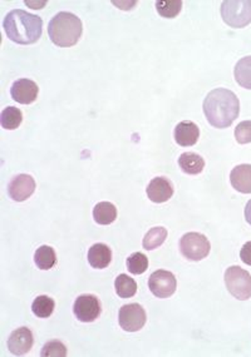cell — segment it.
I'll return each mask as SVG.
<instances>
[{
  "label": "cell",
  "instance_id": "277c9868",
  "mask_svg": "<svg viewBox=\"0 0 251 357\" xmlns=\"http://www.w3.org/2000/svg\"><path fill=\"white\" fill-rule=\"evenodd\" d=\"M224 22L231 28H244L251 23L250 0H226L222 4Z\"/></svg>",
  "mask_w": 251,
  "mask_h": 357
},
{
  "label": "cell",
  "instance_id": "7402d4cb",
  "mask_svg": "<svg viewBox=\"0 0 251 357\" xmlns=\"http://www.w3.org/2000/svg\"><path fill=\"white\" fill-rule=\"evenodd\" d=\"M54 307H56V302L52 297L40 295L33 301L32 311L39 319H47V317H51V315L54 311Z\"/></svg>",
  "mask_w": 251,
  "mask_h": 357
},
{
  "label": "cell",
  "instance_id": "4dcf8cb0",
  "mask_svg": "<svg viewBox=\"0 0 251 357\" xmlns=\"http://www.w3.org/2000/svg\"><path fill=\"white\" fill-rule=\"evenodd\" d=\"M25 4H27L28 7H36L37 9H40V8L45 7L47 3H45V1H43V3H32V1L29 3V1H25Z\"/></svg>",
  "mask_w": 251,
  "mask_h": 357
},
{
  "label": "cell",
  "instance_id": "ba28073f",
  "mask_svg": "<svg viewBox=\"0 0 251 357\" xmlns=\"http://www.w3.org/2000/svg\"><path fill=\"white\" fill-rule=\"evenodd\" d=\"M148 287L158 299H169L178 287V281L174 273L169 271L158 270L148 278Z\"/></svg>",
  "mask_w": 251,
  "mask_h": 357
},
{
  "label": "cell",
  "instance_id": "ffe728a7",
  "mask_svg": "<svg viewBox=\"0 0 251 357\" xmlns=\"http://www.w3.org/2000/svg\"><path fill=\"white\" fill-rule=\"evenodd\" d=\"M234 75L240 87L251 89V56L237 62Z\"/></svg>",
  "mask_w": 251,
  "mask_h": 357
},
{
  "label": "cell",
  "instance_id": "ac0fdd59",
  "mask_svg": "<svg viewBox=\"0 0 251 357\" xmlns=\"http://www.w3.org/2000/svg\"><path fill=\"white\" fill-rule=\"evenodd\" d=\"M93 219L98 225H111L117 219V208L111 202H99L93 210Z\"/></svg>",
  "mask_w": 251,
  "mask_h": 357
},
{
  "label": "cell",
  "instance_id": "9c48e42d",
  "mask_svg": "<svg viewBox=\"0 0 251 357\" xmlns=\"http://www.w3.org/2000/svg\"><path fill=\"white\" fill-rule=\"evenodd\" d=\"M101 311V302L95 295H81L74 302V315L81 322H93Z\"/></svg>",
  "mask_w": 251,
  "mask_h": 357
},
{
  "label": "cell",
  "instance_id": "8fae6325",
  "mask_svg": "<svg viewBox=\"0 0 251 357\" xmlns=\"http://www.w3.org/2000/svg\"><path fill=\"white\" fill-rule=\"evenodd\" d=\"M34 345V337L28 328H19L12 332L8 340V347L15 356L27 355Z\"/></svg>",
  "mask_w": 251,
  "mask_h": 357
},
{
  "label": "cell",
  "instance_id": "7c38bea8",
  "mask_svg": "<svg viewBox=\"0 0 251 357\" xmlns=\"http://www.w3.org/2000/svg\"><path fill=\"white\" fill-rule=\"evenodd\" d=\"M38 93H39V88L36 82L27 78L15 80L13 86L10 88V95L14 99L15 102L21 103V104H32L36 102Z\"/></svg>",
  "mask_w": 251,
  "mask_h": 357
},
{
  "label": "cell",
  "instance_id": "30bf717a",
  "mask_svg": "<svg viewBox=\"0 0 251 357\" xmlns=\"http://www.w3.org/2000/svg\"><path fill=\"white\" fill-rule=\"evenodd\" d=\"M36 190V181L29 175H18L13 177V180L8 186V193L15 202H23L34 193Z\"/></svg>",
  "mask_w": 251,
  "mask_h": 357
},
{
  "label": "cell",
  "instance_id": "d6986e66",
  "mask_svg": "<svg viewBox=\"0 0 251 357\" xmlns=\"http://www.w3.org/2000/svg\"><path fill=\"white\" fill-rule=\"evenodd\" d=\"M34 262L39 270H51L57 263L56 251L51 246H40L36 251Z\"/></svg>",
  "mask_w": 251,
  "mask_h": 357
},
{
  "label": "cell",
  "instance_id": "f546056e",
  "mask_svg": "<svg viewBox=\"0 0 251 357\" xmlns=\"http://www.w3.org/2000/svg\"><path fill=\"white\" fill-rule=\"evenodd\" d=\"M245 219H246V222L251 225V199L246 204V207H245Z\"/></svg>",
  "mask_w": 251,
  "mask_h": 357
},
{
  "label": "cell",
  "instance_id": "4fadbf2b",
  "mask_svg": "<svg viewBox=\"0 0 251 357\" xmlns=\"http://www.w3.org/2000/svg\"><path fill=\"white\" fill-rule=\"evenodd\" d=\"M146 192L154 204H165L174 196V187L165 177H156L148 183Z\"/></svg>",
  "mask_w": 251,
  "mask_h": 357
},
{
  "label": "cell",
  "instance_id": "3957f363",
  "mask_svg": "<svg viewBox=\"0 0 251 357\" xmlns=\"http://www.w3.org/2000/svg\"><path fill=\"white\" fill-rule=\"evenodd\" d=\"M83 33L82 21L77 15L60 12L54 15L49 25H48V34L53 43L57 47L69 48L78 43Z\"/></svg>",
  "mask_w": 251,
  "mask_h": 357
},
{
  "label": "cell",
  "instance_id": "9a60e30c",
  "mask_svg": "<svg viewBox=\"0 0 251 357\" xmlns=\"http://www.w3.org/2000/svg\"><path fill=\"white\" fill-rule=\"evenodd\" d=\"M231 186L240 193H251V164H239L230 173Z\"/></svg>",
  "mask_w": 251,
  "mask_h": 357
},
{
  "label": "cell",
  "instance_id": "5b68a950",
  "mask_svg": "<svg viewBox=\"0 0 251 357\" xmlns=\"http://www.w3.org/2000/svg\"><path fill=\"white\" fill-rule=\"evenodd\" d=\"M225 284L230 293L237 299H249L251 297V276L248 271L240 266H231L225 272Z\"/></svg>",
  "mask_w": 251,
  "mask_h": 357
},
{
  "label": "cell",
  "instance_id": "44dd1931",
  "mask_svg": "<svg viewBox=\"0 0 251 357\" xmlns=\"http://www.w3.org/2000/svg\"><path fill=\"white\" fill-rule=\"evenodd\" d=\"M115 288L121 299H131L137 292V284L128 275H119L115 281Z\"/></svg>",
  "mask_w": 251,
  "mask_h": 357
},
{
  "label": "cell",
  "instance_id": "52a82bcc",
  "mask_svg": "<svg viewBox=\"0 0 251 357\" xmlns=\"http://www.w3.org/2000/svg\"><path fill=\"white\" fill-rule=\"evenodd\" d=\"M147 321V315L139 304H130L121 307L119 312V326L127 332L140 331Z\"/></svg>",
  "mask_w": 251,
  "mask_h": 357
},
{
  "label": "cell",
  "instance_id": "cb8c5ba5",
  "mask_svg": "<svg viewBox=\"0 0 251 357\" xmlns=\"http://www.w3.org/2000/svg\"><path fill=\"white\" fill-rule=\"evenodd\" d=\"M166 237H167V230L165 227H154L145 236L142 245L145 249L151 251V249L163 246Z\"/></svg>",
  "mask_w": 251,
  "mask_h": 357
},
{
  "label": "cell",
  "instance_id": "484cf974",
  "mask_svg": "<svg viewBox=\"0 0 251 357\" xmlns=\"http://www.w3.org/2000/svg\"><path fill=\"white\" fill-rule=\"evenodd\" d=\"M182 1L180 0H166V1H156L157 13L163 18H175L181 12Z\"/></svg>",
  "mask_w": 251,
  "mask_h": 357
},
{
  "label": "cell",
  "instance_id": "6da1fadb",
  "mask_svg": "<svg viewBox=\"0 0 251 357\" xmlns=\"http://www.w3.org/2000/svg\"><path fill=\"white\" fill-rule=\"evenodd\" d=\"M240 102L234 92L225 88L211 90L204 101V113L208 123L216 128H228L237 119Z\"/></svg>",
  "mask_w": 251,
  "mask_h": 357
},
{
  "label": "cell",
  "instance_id": "f1b7e54d",
  "mask_svg": "<svg viewBox=\"0 0 251 357\" xmlns=\"http://www.w3.org/2000/svg\"><path fill=\"white\" fill-rule=\"evenodd\" d=\"M240 257L243 260V262L248 266H251V241L246 242L241 251H240Z\"/></svg>",
  "mask_w": 251,
  "mask_h": 357
},
{
  "label": "cell",
  "instance_id": "8992f818",
  "mask_svg": "<svg viewBox=\"0 0 251 357\" xmlns=\"http://www.w3.org/2000/svg\"><path fill=\"white\" fill-rule=\"evenodd\" d=\"M210 249L211 245L206 236L198 232L184 234L180 240V251L182 256L190 261H201L206 258L210 254Z\"/></svg>",
  "mask_w": 251,
  "mask_h": 357
},
{
  "label": "cell",
  "instance_id": "7a4b0ae2",
  "mask_svg": "<svg viewBox=\"0 0 251 357\" xmlns=\"http://www.w3.org/2000/svg\"><path fill=\"white\" fill-rule=\"evenodd\" d=\"M5 34L14 43L22 45L37 43L42 37L43 21L38 15L16 9L8 13L3 22Z\"/></svg>",
  "mask_w": 251,
  "mask_h": 357
},
{
  "label": "cell",
  "instance_id": "2e32d148",
  "mask_svg": "<svg viewBox=\"0 0 251 357\" xmlns=\"http://www.w3.org/2000/svg\"><path fill=\"white\" fill-rule=\"evenodd\" d=\"M112 261L111 248L104 243H96L88 249V262L93 269L102 270L110 266Z\"/></svg>",
  "mask_w": 251,
  "mask_h": 357
},
{
  "label": "cell",
  "instance_id": "5bb4252c",
  "mask_svg": "<svg viewBox=\"0 0 251 357\" xmlns=\"http://www.w3.org/2000/svg\"><path fill=\"white\" fill-rule=\"evenodd\" d=\"M174 136H175V140L178 146H195L200 138L199 127H198V124L189 122V121L181 122L176 125Z\"/></svg>",
  "mask_w": 251,
  "mask_h": 357
},
{
  "label": "cell",
  "instance_id": "e0dca14e",
  "mask_svg": "<svg viewBox=\"0 0 251 357\" xmlns=\"http://www.w3.org/2000/svg\"><path fill=\"white\" fill-rule=\"evenodd\" d=\"M178 166L187 175H200L205 168V160L200 154L186 152L180 156Z\"/></svg>",
  "mask_w": 251,
  "mask_h": 357
},
{
  "label": "cell",
  "instance_id": "d4e9b609",
  "mask_svg": "<svg viewBox=\"0 0 251 357\" xmlns=\"http://www.w3.org/2000/svg\"><path fill=\"white\" fill-rule=\"evenodd\" d=\"M126 266H127V270L133 275H142L148 269L147 256L143 255L141 252H134L127 258Z\"/></svg>",
  "mask_w": 251,
  "mask_h": 357
},
{
  "label": "cell",
  "instance_id": "4316f807",
  "mask_svg": "<svg viewBox=\"0 0 251 357\" xmlns=\"http://www.w3.org/2000/svg\"><path fill=\"white\" fill-rule=\"evenodd\" d=\"M40 355L43 357H66V345L60 343L58 340L49 341L43 346V350L40 352Z\"/></svg>",
  "mask_w": 251,
  "mask_h": 357
},
{
  "label": "cell",
  "instance_id": "603a6c76",
  "mask_svg": "<svg viewBox=\"0 0 251 357\" xmlns=\"http://www.w3.org/2000/svg\"><path fill=\"white\" fill-rule=\"evenodd\" d=\"M23 122V114L16 107H7L0 114V124L4 130H16Z\"/></svg>",
  "mask_w": 251,
  "mask_h": 357
},
{
  "label": "cell",
  "instance_id": "83f0119b",
  "mask_svg": "<svg viewBox=\"0 0 251 357\" xmlns=\"http://www.w3.org/2000/svg\"><path fill=\"white\" fill-rule=\"evenodd\" d=\"M235 138L240 145L251 143V121H244L237 125Z\"/></svg>",
  "mask_w": 251,
  "mask_h": 357
}]
</instances>
